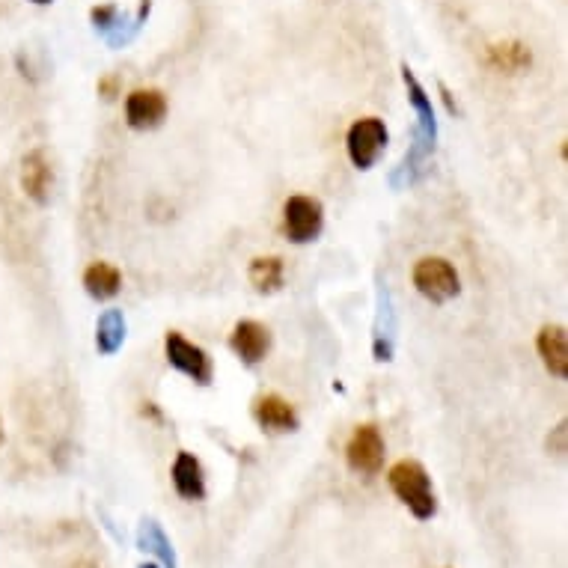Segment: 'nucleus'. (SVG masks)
Returning <instances> with one entry per match:
<instances>
[{
	"label": "nucleus",
	"instance_id": "obj_21",
	"mask_svg": "<svg viewBox=\"0 0 568 568\" xmlns=\"http://www.w3.org/2000/svg\"><path fill=\"white\" fill-rule=\"evenodd\" d=\"M75 568H99V566H96L93 560H81V563H78V566H75Z\"/></svg>",
	"mask_w": 568,
	"mask_h": 568
},
{
	"label": "nucleus",
	"instance_id": "obj_20",
	"mask_svg": "<svg viewBox=\"0 0 568 568\" xmlns=\"http://www.w3.org/2000/svg\"><path fill=\"white\" fill-rule=\"evenodd\" d=\"M99 93L105 96V99H114L116 96V78L111 75V78H105L102 84H99Z\"/></svg>",
	"mask_w": 568,
	"mask_h": 568
},
{
	"label": "nucleus",
	"instance_id": "obj_13",
	"mask_svg": "<svg viewBox=\"0 0 568 568\" xmlns=\"http://www.w3.org/2000/svg\"><path fill=\"white\" fill-rule=\"evenodd\" d=\"M530 60L533 57H530V48L524 42H497V45H488V51H485V63L494 72H506V75L527 69Z\"/></svg>",
	"mask_w": 568,
	"mask_h": 568
},
{
	"label": "nucleus",
	"instance_id": "obj_6",
	"mask_svg": "<svg viewBox=\"0 0 568 568\" xmlns=\"http://www.w3.org/2000/svg\"><path fill=\"white\" fill-rule=\"evenodd\" d=\"M167 360H170L179 372H185L188 378H194L197 384H209L212 375H215L212 357H209L200 345L188 342L182 334H176V331L167 334Z\"/></svg>",
	"mask_w": 568,
	"mask_h": 568
},
{
	"label": "nucleus",
	"instance_id": "obj_8",
	"mask_svg": "<svg viewBox=\"0 0 568 568\" xmlns=\"http://www.w3.org/2000/svg\"><path fill=\"white\" fill-rule=\"evenodd\" d=\"M229 345L232 351L247 363V366H256L259 360H265L268 348H271V334L265 325L247 319V322H238L232 328V337H229Z\"/></svg>",
	"mask_w": 568,
	"mask_h": 568
},
{
	"label": "nucleus",
	"instance_id": "obj_17",
	"mask_svg": "<svg viewBox=\"0 0 568 568\" xmlns=\"http://www.w3.org/2000/svg\"><path fill=\"white\" fill-rule=\"evenodd\" d=\"M140 545H143V551L149 548L152 554H158L164 568H176L173 545H170V539L164 536V530H161L155 521H146V524H143V530H140Z\"/></svg>",
	"mask_w": 568,
	"mask_h": 568
},
{
	"label": "nucleus",
	"instance_id": "obj_19",
	"mask_svg": "<svg viewBox=\"0 0 568 568\" xmlns=\"http://www.w3.org/2000/svg\"><path fill=\"white\" fill-rule=\"evenodd\" d=\"M566 435H568V426L566 423H560V426L554 429V438H548V450L557 455L566 453Z\"/></svg>",
	"mask_w": 568,
	"mask_h": 568
},
{
	"label": "nucleus",
	"instance_id": "obj_1",
	"mask_svg": "<svg viewBox=\"0 0 568 568\" xmlns=\"http://www.w3.org/2000/svg\"><path fill=\"white\" fill-rule=\"evenodd\" d=\"M390 479V488L393 494L408 506V512L417 518V521H429L435 518L438 512V500H435V488H432V479L426 473V467L420 461H396L387 473Z\"/></svg>",
	"mask_w": 568,
	"mask_h": 568
},
{
	"label": "nucleus",
	"instance_id": "obj_7",
	"mask_svg": "<svg viewBox=\"0 0 568 568\" xmlns=\"http://www.w3.org/2000/svg\"><path fill=\"white\" fill-rule=\"evenodd\" d=\"M164 116H167V99L161 90H134L125 99V119L137 131L161 125Z\"/></svg>",
	"mask_w": 568,
	"mask_h": 568
},
{
	"label": "nucleus",
	"instance_id": "obj_5",
	"mask_svg": "<svg viewBox=\"0 0 568 568\" xmlns=\"http://www.w3.org/2000/svg\"><path fill=\"white\" fill-rule=\"evenodd\" d=\"M283 218H286V232L295 244H307V241L319 238L322 224H325L322 203L313 197H289L283 206Z\"/></svg>",
	"mask_w": 568,
	"mask_h": 568
},
{
	"label": "nucleus",
	"instance_id": "obj_9",
	"mask_svg": "<svg viewBox=\"0 0 568 568\" xmlns=\"http://www.w3.org/2000/svg\"><path fill=\"white\" fill-rule=\"evenodd\" d=\"M51 185H54V173H51V164L45 158L42 149H33L30 155H24L21 161V188L30 200H36L39 206L48 203L51 197Z\"/></svg>",
	"mask_w": 568,
	"mask_h": 568
},
{
	"label": "nucleus",
	"instance_id": "obj_18",
	"mask_svg": "<svg viewBox=\"0 0 568 568\" xmlns=\"http://www.w3.org/2000/svg\"><path fill=\"white\" fill-rule=\"evenodd\" d=\"M90 18H93L96 30L111 33L116 24H119V9H116L114 3H108V6H96V9L90 12Z\"/></svg>",
	"mask_w": 568,
	"mask_h": 568
},
{
	"label": "nucleus",
	"instance_id": "obj_2",
	"mask_svg": "<svg viewBox=\"0 0 568 568\" xmlns=\"http://www.w3.org/2000/svg\"><path fill=\"white\" fill-rule=\"evenodd\" d=\"M414 286L423 298H429L432 304H444L458 295V274L455 268L441 259V256H426L414 265Z\"/></svg>",
	"mask_w": 568,
	"mask_h": 568
},
{
	"label": "nucleus",
	"instance_id": "obj_10",
	"mask_svg": "<svg viewBox=\"0 0 568 568\" xmlns=\"http://www.w3.org/2000/svg\"><path fill=\"white\" fill-rule=\"evenodd\" d=\"M253 420H256L262 429L277 432V435L298 429V414H295V408H292L283 396H277V393L259 396V399L253 402Z\"/></svg>",
	"mask_w": 568,
	"mask_h": 568
},
{
	"label": "nucleus",
	"instance_id": "obj_12",
	"mask_svg": "<svg viewBox=\"0 0 568 568\" xmlns=\"http://www.w3.org/2000/svg\"><path fill=\"white\" fill-rule=\"evenodd\" d=\"M173 485L179 491V497L185 500H203L206 497V476L200 461L191 453H179L173 461Z\"/></svg>",
	"mask_w": 568,
	"mask_h": 568
},
{
	"label": "nucleus",
	"instance_id": "obj_15",
	"mask_svg": "<svg viewBox=\"0 0 568 568\" xmlns=\"http://www.w3.org/2000/svg\"><path fill=\"white\" fill-rule=\"evenodd\" d=\"M250 283L256 292H277L283 286V259L280 256H259L250 262V271H247Z\"/></svg>",
	"mask_w": 568,
	"mask_h": 568
},
{
	"label": "nucleus",
	"instance_id": "obj_14",
	"mask_svg": "<svg viewBox=\"0 0 568 568\" xmlns=\"http://www.w3.org/2000/svg\"><path fill=\"white\" fill-rule=\"evenodd\" d=\"M84 286H87V292L96 301H108V298H114L116 292L122 289V274L116 271L114 265H108V262H93L84 271Z\"/></svg>",
	"mask_w": 568,
	"mask_h": 568
},
{
	"label": "nucleus",
	"instance_id": "obj_22",
	"mask_svg": "<svg viewBox=\"0 0 568 568\" xmlns=\"http://www.w3.org/2000/svg\"><path fill=\"white\" fill-rule=\"evenodd\" d=\"M140 568H158V566H152V563H143V566Z\"/></svg>",
	"mask_w": 568,
	"mask_h": 568
},
{
	"label": "nucleus",
	"instance_id": "obj_4",
	"mask_svg": "<svg viewBox=\"0 0 568 568\" xmlns=\"http://www.w3.org/2000/svg\"><path fill=\"white\" fill-rule=\"evenodd\" d=\"M345 458L354 473L375 476L384 467V438H381L378 426H372V423L357 426L345 447Z\"/></svg>",
	"mask_w": 568,
	"mask_h": 568
},
{
	"label": "nucleus",
	"instance_id": "obj_16",
	"mask_svg": "<svg viewBox=\"0 0 568 568\" xmlns=\"http://www.w3.org/2000/svg\"><path fill=\"white\" fill-rule=\"evenodd\" d=\"M122 340H125V319L119 310H108L96 325V345L102 354H114Z\"/></svg>",
	"mask_w": 568,
	"mask_h": 568
},
{
	"label": "nucleus",
	"instance_id": "obj_24",
	"mask_svg": "<svg viewBox=\"0 0 568 568\" xmlns=\"http://www.w3.org/2000/svg\"><path fill=\"white\" fill-rule=\"evenodd\" d=\"M0 444H3V426H0Z\"/></svg>",
	"mask_w": 568,
	"mask_h": 568
},
{
	"label": "nucleus",
	"instance_id": "obj_3",
	"mask_svg": "<svg viewBox=\"0 0 568 568\" xmlns=\"http://www.w3.org/2000/svg\"><path fill=\"white\" fill-rule=\"evenodd\" d=\"M348 158L357 170H369L378 155L384 152L387 146V125L378 119V116H366V119H357L351 128H348Z\"/></svg>",
	"mask_w": 568,
	"mask_h": 568
},
{
	"label": "nucleus",
	"instance_id": "obj_11",
	"mask_svg": "<svg viewBox=\"0 0 568 568\" xmlns=\"http://www.w3.org/2000/svg\"><path fill=\"white\" fill-rule=\"evenodd\" d=\"M536 348L548 366L551 375L557 378H568V340H566V328L560 325H548L539 331V340H536Z\"/></svg>",
	"mask_w": 568,
	"mask_h": 568
},
{
	"label": "nucleus",
	"instance_id": "obj_23",
	"mask_svg": "<svg viewBox=\"0 0 568 568\" xmlns=\"http://www.w3.org/2000/svg\"><path fill=\"white\" fill-rule=\"evenodd\" d=\"M33 3H51V0H33Z\"/></svg>",
	"mask_w": 568,
	"mask_h": 568
}]
</instances>
